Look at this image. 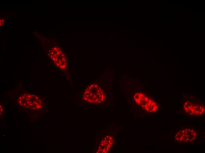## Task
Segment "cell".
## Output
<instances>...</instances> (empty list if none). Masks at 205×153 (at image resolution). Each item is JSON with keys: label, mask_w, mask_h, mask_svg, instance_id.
<instances>
[{"label": "cell", "mask_w": 205, "mask_h": 153, "mask_svg": "<svg viewBox=\"0 0 205 153\" xmlns=\"http://www.w3.org/2000/svg\"><path fill=\"white\" fill-rule=\"evenodd\" d=\"M83 99L91 104H100L103 102L105 97L103 89L96 84L90 85L85 90Z\"/></svg>", "instance_id": "cell-1"}, {"label": "cell", "mask_w": 205, "mask_h": 153, "mask_svg": "<svg viewBox=\"0 0 205 153\" xmlns=\"http://www.w3.org/2000/svg\"><path fill=\"white\" fill-rule=\"evenodd\" d=\"M134 99L137 104L149 112L153 113L158 109V106L156 102L142 93H135Z\"/></svg>", "instance_id": "cell-2"}, {"label": "cell", "mask_w": 205, "mask_h": 153, "mask_svg": "<svg viewBox=\"0 0 205 153\" xmlns=\"http://www.w3.org/2000/svg\"><path fill=\"white\" fill-rule=\"evenodd\" d=\"M198 133L195 129L189 127L181 128L176 132L174 140L179 142L194 141L197 138Z\"/></svg>", "instance_id": "cell-3"}, {"label": "cell", "mask_w": 205, "mask_h": 153, "mask_svg": "<svg viewBox=\"0 0 205 153\" xmlns=\"http://www.w3.org/2000/svg\"><path fill=\"white\" fill-rule=\"evenodd\" d=\"M19 105L26 108L39 109L41 107L42 102L39 98L34 95L24 94L19 98Z\"/></svg>", "instance_id": "cell-4"}, {"label": "cell", "mask_w": 205, "mask_h": 153, "mask_svg": "<svg viewBox=\"0 0 205 153\" xmlns=\"http://www.w3.org/2000/svg\"><path fill=\"white\" fill-rule=\"evenodd\" d=\"M49 56L56 66L62 69L66 67V61L62 52L57 48H54L49 52Z\"/></svg>", "instance_id": "cell-5"}, {"label": "cell", "mask_w": 205, "mask_h": 153, "mask_svg": "<svg viewBox=\"0 0 205 153\" xmlns=\"http://www.w3.org/2000/svg\"><path fill=\"white\" fill-rule=\"evenodd\" d=\"M183 108L186 113L192 115H201L205 112V107L203 105L189 101L184 103Z\"/></svg>", "instance_id": "cell-6"}, {"label": "cell", "mask_w": 205, "mask_h": 153, "mask_svg": "<svg viewBox=\"0 0 205 153\" xmlns=\"http://www.w3.org/2000/svg\"><path fill=\"white\" fill-rule=\"evenodd\" d=\"M113 142V139L112 137H105L101 141L97 152L107 153L112 146Z\"/></svg>", "instance_id": "cell-7"}]
</instances>
